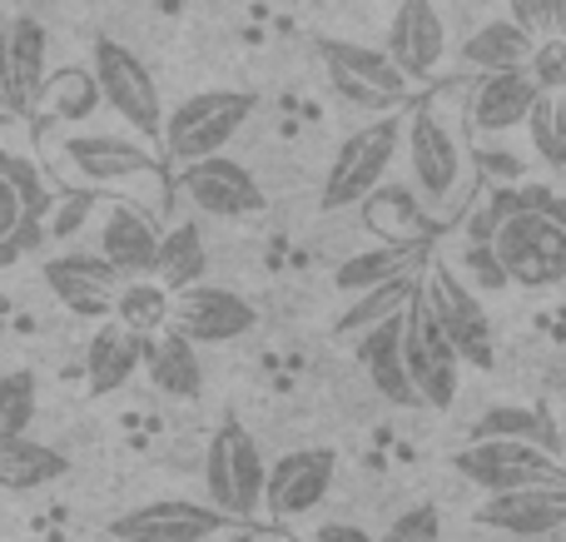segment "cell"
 Listing matches in <instances>:
<instances>
[{"mask_svg":"<svg viewBox=\"0 0 566 542\" xmlns=\"http://www.w3.org/2000/svg\"><path fill=\"white\" fill-rule=\"evenodd\" d=\"M55 165L70 185L80 189H115V195L155 199L159 195V169L139 139L105 135V129H75V135L55 139Z\"/></svg>","mask_w":566,"mask_h":542,"instance_id":"1","label":"cell"},{"mask_svg":"<svg viewBox=\"0 0 566 542\" xmlns=\"http://www.w3.org/2000/svg\"><path fill=\"white\" fill-rule=\"evenodd\" d=\"M264 488H269V463L259 438L244 424L224 418L205 448V503L219 508L229 523H254L264 513Z\"/></svg>","mask_w":566,"mask_h":542,"instance_id":"2","label":"cell"},{"mask_svg":"<svg viewBox=\"0 0 566 542\" xmlns=\"http://www.w3.org/2000/svg\"><path fill=\"white\" fill-rule=\"evenodd\" d=\"M402 129H408V110L398 115H373L363 129H353L338 145L328 175H323V209H358L382 189L392 159L402 155Z\"/></svg>","mask_w":566,"mask_h":542,"instance_id":"3","label":"cell"},{"mask_svg":"<svg viewBox=\"0 0 566 542\" xmlns=\"http://www.w3.org/2000/svg\"><path fill=\"white\" fill-rule=\"evenodd\" d=\"M259 95L254 90H195L189 100H179L165 115V149L179 165H195V159H214L224 155V145L239 135V129L254 119Z\"/></svg>","mask_w":566,"mask_h":542,"instance_id":"4","label":"cell"},{"mask_svg":"<svg viewBox=\"0 0 566 542\" xmlns=\"http://www.w3.org/2000/svg\"><path fill=\"white\" fill-rule=\"evenodd\" d=\"M402 155L412 169V189L428 209H448L458 195L462 175H468V155H462L458 129L442 119L438 100H418L408 110V129H402Z\"/></svg>","mask_w":566,"mask_h":542,"instance_id":"5","label":"cell"},{"mask_svg":"<svg viewBox=\"0 0 566 542\" xmlns=\"http://www.w3.org/2000/svg\"><path fill=\"white\" fill-rule=\"evenodd\" d=\"M492 254L502 259L512 289H557L566 279V225L557 215H542L527 199V205L497 229Z\"/></svg>","mask_w":566,"mask_h":542,"instance_id":"6","label":"cell"},{"mask_svg":"<svg viewBox=\"0 0 566 542\" xmlns=\"http://www.w3.org/2000/svg\"><path fill=\"white\" fill-rule=\"evenodd\" d=\"M323 70H328L333 90L348 105L373 110V115H398L412 95V80L392 65L388 50L378 45H358V40H318Z\"/></svg>","mask_w":566,"mask_h":542,"instance_id":"7","label":"cell"},{"mask_svg":"<svg viewBox=\"0 0 566 542\" xmlns=\"http://www.w3.org/2000/svg\"><path fill=\"white\" fill-rule=\"evenodd\" d=\"M402 364H408L418 404L452 408V398H458V388H462V358H458V348H452L448 329L432 314L428 294H418L408 304V314H402Z\"/></svg>","mask_w":566,"mask_h":542,"instance_id":"8","label":"cell"},{"mask_svg":"<svg viewBox=\"0 0 566 542\" xmlns=\"http://www.w3.org/2000/svg\"><path fill=\"white\" fill-rule=\"evenodd\" d=\"M90 75H95V85H99V100H105L129 129H139V135H159V129H165V105H159L155 70L129 45H119V40H109V35L95 40V50H90Z\"/></svg>","mask_w":566,"mask_h":542,"instance_id":"9","label":"cell"},{"mask_svg":"<svg viewBox=\"0 0 566 542\" xmlns=\"http://www.w3.org/2000/svg\"><path fill=\"white\" fill-rule=\"evenodd\" d=\"M452 468L472 488H488V498L522 488H566V463L537 444H468L452 454Z\"/></svg>","mask_w":566,"mask_h":542,"instance_id":"10","label":"cell"},{"mask_svg":"<svg viewBox=\"0 0 566 542\" xmlns=\"http://www.w3.org/2000/svg\"><path fill=\"white\" fill-rule=\"evenodd\" d=\"M422 294H428L432 314H438V324L448 329L452 348H458L462 364L472 368H492V358H497V344H492V319L488 309H482V299L472 294L468 284H462L458 274H452L442 259H432L428 264V279H422Z\"/></svg>","mask_w":566,"mask_h":542,"instance_id":"11","label":"cell"},{"mask_svg":"<svg viewBox=\"0 0 566 542\" xmlns=\"http://www.w3.org/2000/svg\"><path fill=\"white\" fill-rule=\"evenodd\" d=\"M169 329L189 344H234V338L254 334L259 329V309L249 304L239 289L224 284H195L185 294H175V309H169Z\"/></svg>","mask_w":566,"mask_h":542,"instance_id":"12","label":"cell"},{"mask_svg":"<svg viewBox=\"0 0 566 542\" xmlns=\"http://www.w3.org/2000/svg\"><path fill=\"white\" fill-rule=\"evenodd\" d=\"M229 518L209 503L195 498H155V503H139L129 513H119L109 523L115 542H214L229 533Z\"/></svg>","mask_w":566,"mask_h":542,"instance_id":"13","label":"cell"},{"mask_svg":"<svg viewBox=\"0 0 566 542\" xmlns=\"http://www.w3.org/2000/svg\"><path fill=\"white\" fill-rule=\"evenodd\" d=\"M45 289L80 319H115V299L125 289L119 269L99 249H70V254L45 259Z\"/></svg>","mask_w":566,"mask_h":542,"instance_id":"14","label":"cell"},{"mask_svg":"<svg viewBox=\"0 0 566 542\" xmlns=\"http://www.w3.org/2000/svg\"><path fill=\"white\" fill-rule=\"evenodd\" d=\"M333 478H338V454L333 448H293V454L274 458V468H269L264 513L279 518V523L313 513L328 498Z\"/></svg>","mask_w":566,"mask_h":542,"instance_id":"15","label":"cell"},{"mask_svg":"<svg viewBox=\"0 0 566 542\" xmlns=\"http://www.w3.org/2000/svg\"><path fill=\"white\" fill-rule=\"evenodd\" d=\"M179 195H185L195 209L214 215V219H249V215L264 209V189H259V179L229 155L185 165L179 169Z\"/></svg>","mask_w":566,"mask_h":542,"instance_id":"16","label":"cell"},{"mask_svg":"<svg viewBox=\"0 0 566 542\" xmlns=\"http://www.w3.org/2000/svg\"><path fill=\"white\" fill-rule=\"evenodd\" d=\"M382 50L412 85L432 80L442 70V60H448V20H442V10L432 0H398Z\"/></svg>","mask_w":566,"mask_h":542,"instance_id":"17","label":"cell"},{"mask_svg":"<svg viewBox=\"0 0 566 542\" xmlns=\"http://www.w3.org/2000/svg\"><path fill=\"white\" fill-rule=\"evenodd\" d=\"M542 85L532 80V70H507V75H482L468 90V125L478 135H507L532 119Z\"/></svg>","mask_w":566,"mask_h":542,"instance_id":"18","label":"cell"},{"mask_svg":"<svg viewBox=\"0 0 566 542\" xmlns=\"http://www.w3.org/2000/svg\"><path fill=\"white\" fill-rule=\"evenodd\" d=\"M482 528H497L512 538H552L566 528V488H522V493H497L478 503Z\"/></svg>","mask_w":566,"mask_h":542,"instance_id":"19","label":"cell"},{"mask_svg":"<svg viewBox=\"0 0 566 542\" xmlns=\"http://www.w3.org/2000/svg\"><path fill=\"white\" fill-rule=\"evenodd\" d=\"M159 239L165 229H155V219L139 205H115L99 225V254L119 269V279H155V259H159Z\"/></svg>","mask_w":566,"mask_h":542,"instance_id":"20","label":"cell"},{"mask_svg":"<svg viewBox=\"0 0 566 542\" xmlns=\"http://www.w3.org/2000/svg\"><path fill=\"white\" fill-rule=\"evenodd\" d=\"M353 358H358V368L368 374V384L378 398H388L392 408L418 404L408 364H402V314L388 319V324H378V329H368L363 338H353Z\"/></svg>","mask_w":566,"mask_h":542,"instance_id":"21","label":"cell"},{"mask_svg":"<svg viewBox=\"0 0 566 542\" xmlns=\"http://www.w3.org/2000/svg\"><path fill=\"white\" fill-rule=\"evenodd\" d=\"M145 334H135V329L115 324V319H105L99 324V334L90 338V354H85V384L95 398H109L115 388H125L129 378H135V368H145Z\"/></svg>","mask_w":566,"mask_h":542,"instance_id":"22","label":"cell"},{"mask_svg":"<svg viewBox=\"0 0 566 542\" xmlns=\"http://www.w3.org/2000/svg\"><path fill=\"white\" fill-rule=\"evenodd\" d=\"M537 55V35L517 25V20H488L482 30H472L462 40V65L478 70V75H507V70H532Z\"/></svg>","mask_w":566,"mask_h":542,"instance_id":"23","label":"cell"},{"mask_svg":"<svg viewBox=\"0 0 566 542\" xmlns=\"http://www.w3.org/2000/svg\"><path fill=\"white\" fill-rule=\"evenodd\" d=\"M422 249L428 244H373V249H358V254H348L338 269H333V289H343V294L358 299V294H368V289L412 274V269H428Z\"/></svg>","mask_w":566,"mask_h":542,"instance_id":"24","label":"cell"},{"mask_svg":"<svg viewBox=\"0 0 566 542\" xmlns=\"http://www.w3.org/2000/svg\"><path fill=\"white\" fill-rule=\"evenodd\" d=\"M145 374L165 398H199V388H205L199 348L189 338H179L175 329H165L145 344Z\"/></svg>","mask_w":566,"mask_h":542,"instance_id":"25","label":"cell"},{"mask_svg":"<svg viewBox=\"0 0 566 542\" xmlns=\"http://www.w3.org/2000/svg\"><path fill=\"white\" fill-rule=\"evenodd\" d=\"M70 473V458L35 438H6L0 444V493H40Z\"/></svg>","mask_w":566,"mask_h":542,"instance_id":"26","label":"cell"},{"mask_svg":"<svg viewBox=\"0 0 566 542\" xmlns=\"http://www.w3.org/2000/svg\"><path fill=\"white\" fill-rule=\"evenodd\" d=\"M422 279H428V269H412V274L392 279V284H378V289H368V294H358L338 319H333V334L338 338H363L368 329L408 314V304L422 294Z\"/></svg>","mask_w":566,"mask_h":542,"instance_id":"27","label":"cell"},{"mask_svg":"<svg viewBox=\"0 0 566 542\" xmlns=\"http://www.w3.org/2000/svg\"><path fill=\"white\" fill-rule=\"evenodd\" d=\"M205 269H209V254H205V234L195 229V219H179V225H169L165 239H159L155 284L169 289V294H185V289L205 284Z\"/></svg>","mask_w":566,"mask_h":542,"instance_id":"28","label":"cell"},{"mask_svg":"<svg viewBox=\"0 0 566 542\" xmlns=\"http://www.w3.org/2000/svg\"><path fill=\"white\" fill-rule=\"evenodd\" d=\"M45 55L50 35L35 15H10V75H15V105L20 115H30L45 90Z\"/></svg>","mask_w":566,"mask_h":542,"instance_id":"29","label":"cell"},{"mask_svg":"<svg viewBox=\"0 0 566 542\" xmlns=\"http://www.w3.org/2000/svg\"><path fill=\"white\" fill-rule=\"evenodd\" d=\"M363 209H368L373 234H382V244H428L432 219H428V209L408 195V189H388V185H382Z\"/></svg>","mask_w":566,"mask_h":542,"instance_id":"30","label":"cell"},{"mask_svg":"<svg viewBox=\"0 0 566 542\" xmlns=\"http://www.w3.org/2000/svg\"><path fill=\"white\" fill-rule=\"evenodd\" d=\"M169 309H175V294H169V289H159L155 279H129L115 299V324L155 338L169 329Z\"/></svg>","mask_w":566,"mask_h":542,"instance_id":"31","label":"cell"},{"mask_svg":"<svg viewBox=\"0 0 566 542\" xmlns=\"http://www.w3.org/2000/svg\"><path fill=\"white\" fill-rule=\"evenodd\" d=\"M468 444H537L547 448L542 438V414L527 404H492L478 414V424L468 428Z\"/></svg>","mask_w":566,"mask_h":542,"instance_id":"32","label":"cell"},{"mask_svg":"<svg viewBox=\"0 0 566 542\" xmlns=\"http://www.w3.org/2000/svg\"><path fill=\"white\" fill-rule=\"evenodd\" d=\"M95 105H105V100H99V85L90 70H60V75L45 80V90H40V100H35V110H45V115H55V119H85ZM35 110H30V115H35Z\"/></svg>","mask_w":566,"mask_h":542,"instance_id":"33","label":"cell"},{"mask_svg":"<svg viewBox=\"0 0 566 542\" xmlns=\"http://www.w3.org/2000/svg\"><path fill=\"white\" fill-rule=\"evenodd\" d=\"M0 185L15 189V199H20V209H25L30 225H35V219H45L50 209H55V189H50L45 169H40L35 159L15 155V149H6V145H0Z\"/></svg>","mask_w":566,"mask_h":542,"instance_id":"34","label":"cell"},{"mask_svg":"<svg viewBox=\"0 0 566 542\" xmlns=\"http://www.w3.org/2000/svg\"><path fill=\"white\" fill-rule=\"evenodd\" d=\"M532 149L547 159L552 169H566V90H542L527 119Z\"/></svg>","mask_w":566,"mask_h":542,"instance_id":"35","label":"cell"},{"mask_svg":"<svg viewBox=\"0 0 566 542\" xmlns=\"http://www.w3.org/2000/svg\"><path fill=\"white\" fill-rule=\"evenodd\" d=\"M35 398H40V384H35L30 368H10V374H0V444L30 434Z\"/></svg>","mask_w":566,"mask_h":542,"instance_id":"36","label":"cell"},{"mask_svg":"<svg viewBox=\"0 0 566 542\" xmlns=\"http://www.w3.org/2000/svg\"><path fill=\"white\" fill-rule=\"evenodd\" d=\"M507 20H517L527 35L552 40L566 30V0H507Z\"/></svg>","mask_w":566,"mask_h":542,"instance_id":"37","label":"cell"},{"mask_svg":"<svg viewBox=\"0 0 566 542\" xmlns=\"http://www.w3.org/2000/svg\"><path fill=\"white\" fill-rule=\"evenodd\" d=\"M522 205H527V199L492 189V199H482V205L472 209V219H468V244H492V239H497V229L507 225V219L517 215Z\"/></svg>","mask_w":566,"mask_h":542,"instance_id":"38","label":"cell"},{"mask_svg":"<svg viewBox=\"0 0 566 542\" xmlns=\"http://www.w3.org/2000/svg\"><path fill=\"white\" fill-rule=\"evenodd\" d=\"M378 542H442V513L432 503H412L382 528Z\"/></svg>","mask_w":566,"mask_h":542,"instance_id":"39","label":"cell"},{"mask_svg":"<svg viewBox=\"0 0 566 542\" xmlns=\"http://www.w3.org/2000/svg\"><path fill=\"white\" fill-rule=\"evenodd\" d=\"M532 80L542 90H566V35L537 40V55H532Z\"/></svg>","mask_w":566,"mask_h":542,"instance_id":"40","label":"cell"},{"mask_svg":"<svg viewBox=\"0 0 566 542\" xmlns=\"http://www.w3.org/2000/svg\"><path fill=\"white\" fill-rule=\"evenodd\" d=\"M30 219H25V209H20V199H15V189L10 185H0V259H15V244L30 234Z\"/></svg>","mask_w":566,"mask_h":542,"instance_id":"41","label":"cell"},{"mask_svg":"<svg viewBox=\"0 0 566 542\" xmlns=\"http://www.w3.org/2000/svg\"><path fill=\"white\" fill-rule=\"evenodd\" d=\"M462 259H468V269L478 274V289H492V294L512 289L507 269H502V259L492 254V244H468V249H462Z\"/></svg>","mask_w":566,"mask_h":542,"instance_id":"42","label":"cell"},{"mask_svg":"<svg viewBox=\"0 0 566 542\" xmlns=\"http://www.w3.org/2000/svg\"><path fill=\"white\" fill-rule=\"evenodd\" d=\"M0 105L10 110V115H20L15 105V75H10V20L0 15Z\"/></svg>","mask_w":566,"mask_h":542,"instance_id":"43","label":"cell"},{"mask_svg":"<svg viewBox=\"0 0 566 542\" xmlns=\"http://www.w3.org/2000/svg\"><path fill=\"white\" fill-rule=\"evenodd\" d=\"M313 542H378V538L358 523H323L318 533H313Z\"/></svg>","mask_w":566,"mask_h":542,"instance_id":"44","label":"cell"},{"mask_svg":"<svg viewBox=\"0 0 566 542\" xmlns=\"http://www.w3.org/2000/svg\"><path fill=\"white\" fill-rule=\"evenodd\" d=\"M219 542H254V533H224Z\"/></svg>","mask_w":566,"mask_h":542,"instance_id":"45","label":"cell"},{"mask_svg":"<svg viewBox=\"0 0 566 542\" xmlns=\"http://www.w3.org/2000/svg\"><path fill=\"white\" fill-rule=\"evenodd\" d=\"M15 119H20V115H10V110L0 105V129H6V125H15Z\"/></svg>","mask_w":566,"mask_h":542,"instance_id":"46","label":"cell"},{"mask_svg":"<svg viewBox=\"0 0 566 542\" xmlns=\"http://www.w3.org/2000/svg\"><path fill=\"white\" fill-rule=\"evenodd\" d=\"M562 454H566V398H562Z\"/></svg>","mask_w":566,"mask_h":542,"instance_id":"47","label":"cell"},{"mask_svg":"<svg viewBox=\"0 0 566 542\" xmlns=\"http://www.w3.org/2000/svg\"><path fill=\"white\" fill-rule=\"evenodd\" d=\"M562 35H566V30H562Z\"/></svg>","mask_w":566,"mask_h":542,"instance_id":"48","label":"cell"}]
</instances>
